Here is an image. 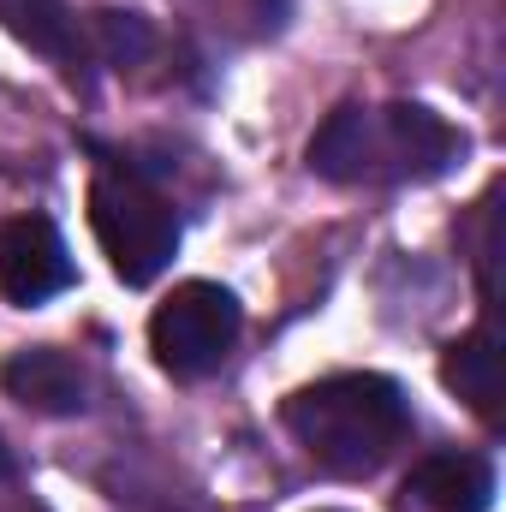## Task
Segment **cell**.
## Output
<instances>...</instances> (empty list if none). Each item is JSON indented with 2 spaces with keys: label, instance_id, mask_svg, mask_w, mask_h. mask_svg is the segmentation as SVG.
<instances>
[{
  "label": "cell",
  "instance_id": "obj_4",
  "mask_svg": "<svg viewBox=\"0 0 506 512\" xmlns=\"http://www.w3.org/2000/svg\"><path fill=\"white\" fill-rule=\"evenodd\" d=\"M245 310L227 286L215 280H185L173 286L155 316H149V352L173 382H203L227 364V352L239 346Z\"/></svg>",
  "mask_w": 506,
  "mask_h": 512
},
{
  "label": "cell",
  "instance_id": "obj_7",
  "mask_svg": "<svg viewBox=\"0 0 506 512\" xmlns=\"http://www.w3.org/2000/svg\"><path fill=\"white\" fill-rule=\"evenodd\" d=\"M495 471L483 453H429L405 471L399 512H489Z\"/></svg>",
  "mask_w": 506,
  "mask_h": 512
},
{
  "label": "cell",
  "instance_id": "obj_12",
  "mask_svg": "<svg viewBox=\"0 0 506 512\" xmlns=\"http://www.w3.org/2000/svg\"><path fill=\"white\" fill-rule=\"evenodd\" d=\"M322 512H334V507H322Z\"/></svg>",
  "mask_w": 506,
  "mask_h": 512
},
{
  "label": "cell",
  "instance_id": "obj_2",
  "mask_svg": "<svg viewBox=\"0 0 506 512\" xmlns=\"http://www.w3.org/2000/svg\"><path fill=\"white\" fill-rule=\"evenodd\" d=\"M280 423L292 429V441L334 477H370L381 471L405 435H411V405L393 376L376 370H346L328 382L298 387L280 405Z\"/></svg>",
  "mask_w": 506,
  "mask_h": 512
},
{
  "label": "cell",
  "instance_id": "obj_8",
  "mask_svg": "<svg viewBox=\"0 0 506 512\" xmlns=\"http://www.w3.org/2000/svg\"><path fill=\"white\" fill-rule=\"evenodd\" d=\"M0 30L12 42H24L30 54L54 60V66H78L90 54L84 42V18L66 0H0Z\"/></svg>",
  "mask_w": 506,
  "mask_h": 512
},
{
  "label": "cell",
  "instance_id": "obj_6",
  "mask_svg": "<svg viewBox=\"0 0 506 512\" xmlns=\"http://www.w3.org/2000/svg\"><path fill=\"white\" fill-rule=\"evenodd\" d=\"M0 387H6V399H18L36 417H78L90 405V376L60 346H24V352H12L0 364Z\"/></svg>",
  "mask_w": 506,
  "mask_h": 512
},
{
  "label": "cell",
  "instance_id": "obj_1",
  "mask_svg": "<svg viewBox=\"0 0 506 512\" xmlns=\"http://www.w3.org/2000/svg\"><path fill=\"white\" fill-rule=\"evenodd\" d=\"M459 155H465V131H453L417 102H387V108L352 102L334 108L310 137V173L334 185H411L447 173Z\"/></svg>",
  "mask_w": 506,
  "mask_h": 512
},
{
  "label": "cell",
  "instance_id": "obj_3",
  "mask_svg": "<svg viewBox=\"0 0 506 512\" xmlns=\"http://www.w3.org/2000/svg\"><path fill=\"white\" fill-rule=\"evenodd\" d=\"M90 227L96 245L114 262V274L126 286H149L173 251H179V215L173 203L126 161H102L90 179Z\"/></svg>",
  "mask_w": 506,
  "mask_h": 512
},
{
  "label": "cell",
  "instance_id": "obj_9",
  "mask_svg": "<svg viewBox=\"0 0 506 512\" xmlns=\"http://www.w3.org/2000/svg\"><path fill=\"white\" fill-rule=\"evenodd\" d=\"M441 382L453 387L483 423H501V352H495V334L489 328L459 334L441 352Z\"/></svg>",
  "mask_w": 506,
  "mask_h": 512
},
{
  "label": "cell",
  "instance_id": "obj_11",
  "mask_svg": "<svg viewBox=\"0 0 506 512\" xmlns=\"http://www.w3.org/2000/svg\"><path fill=\"white\" fill-rule=\"evenodd\" d=\"M12 477H18V459H12V447L0 441V483H12Z\"/></svg>",
  "mask_w": 506,
  "mask_h": 512
},
{
  "label": "cell",
  "instance_id": "obj_10",
  "mask_svg": "<svg viewBox=\"0 0 506 512\" xmlns=\"http://www.w3.org/2000/svg\"><path fill=\"white\" fill-rule=\"evenodd\" d=\"M0 512H48L42 501H30V495H12V501H0Z\"/></svg>",
  "mask_w": 506,
  "mask_h": 512
},
{
  "label": "cell",
  "instance_id": "obj_5",
  "mask_svg": "<svg viewBox=\"0 0 506 512\" xmlns=\"http://www.w3.org/2000/svg\"><path fill=\"white\" fill-rule=\"evenodd\" d=\"M66 286H72V256L48 215H18L0 227V298L6 304L36 310Z\"/></svg>",
  "mask_w": 506,
  "mask_h": 512
}]
</instances>
